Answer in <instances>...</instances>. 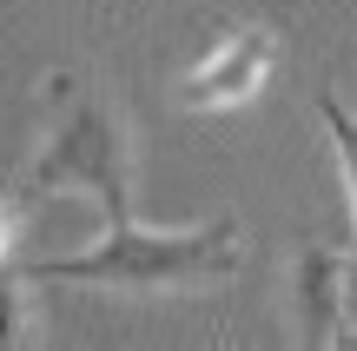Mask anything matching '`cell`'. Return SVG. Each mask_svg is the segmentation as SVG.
Returning <instances> with one entry per match:
<instances>
[{
	"label": "cell",
	"mask_w": 357,
	"mask_h": 351,
	"mask_svg": "<svg viewBox=\"0 0 357 351\" xmlns=\"http://www.w3.org/2000/svg\"><path fill=\"white\" fill-rule=\"evenodd\" d=\"M344 265L351 252L337 246H298L291 265H284V318H291V338L324 351V345H344Z\"/></svg>",
	"instance_id": "cell-4"
},
{
	"label": "cell",
	"mask_w": 357,
	"mask_h": 351,
	"mask_svg": "<svg viewBox=\"0 0 357 351\" xmlns=\"http://www.w3.org/2000/svg\"><path fill=\"white\" fill-rule=\"evenodd\" d=\"M20 225H26V206H20L13 193H0V259L20 246Z\"/></svg>",
	"instance_id": "cell-7"
},
{
	"label": "cell",
	"mask_w": 357,
	"mask_h": 351,
	"mask_svg": "<svg viewBox=\"0 0 357 351\" xmlns=\"http://www.w3.org/2000/svg\"><path fill=\"white\" fill-rule=\"evenodd\" d=\"M318 119L324 133H331V159H337V186H344V206H351V232H357V113L337 93H324L318 100Z\"/></svg>",
	"instance_id": "cell-5"
},
{
	"label": "cell",
	"mask_w": 357,
	"mask_h": 351,
	"mask_svg": "<svg viewBox=\"0 0 357 351\" xmlns=\"http://www.w3.org/2000/svg\"><path fill=\"white\" fill-rule=\"evenodd\" d=\"M26 212L47 199H93L100 219H132V193H139V146H132V119L100 80L79 73H47L40 87V119L33 146H26L20 179L7 186Z\"/></svg>",
	"instance_id": "cell-2"
},
{
	"label": "cell",
	"mask_w": 357,
	"mask_h": 351,
	"mask_svg": "<svg viewBox=\"0 0 357 351\" xmlns=\"http://www.w3.org/2000/svg\"><path fill=\"white\" fill-rule=\"evenodd\" d=\"M278 27L265 13H245V20H225L212 40H205L199 60L178 66L172 80V106L178 113H231V106H252L258 93L278 73Z\"/></svg>",
	"instance_id": "cell-3"
},
{
	"label": "cell",
	"mask_w": 357,
	"mask_h": 351,
	"mask_svg": "<svg viewBox=\"0 0 357 351\" xmlns=\"http://www.w3.org/2000/svg\"><path fill=\"white\" fill-rule=\"evenodd\" d=\"M33 285H66V292H113V299H199L238 278L245 265V232L238 219H199V225H146L113 219L93 246L79 252H33L20 259Z\"/></svg>",
	"instance_id": "cell-1"
},
{
	"label": "cell",
	"mask_w": 357,
	"mask_h": 351,
	"mask_svg": "<svg viewBox=\"0 0 357 351\" xmlns=\"http://www.w3.org/2000/svg\"><path fill=\"white\" fill-rule=\"evenodd\" d=\"M344 325H351V338H357V259L344 265Z\"/></svg>",
	"instance_id": "cell-8"
},
{
	"label": "cell",
	"mask_w": 357,
	"mask_h": 351,
	"mask_svg": "<svg viewBox=\"0 0 357 351\" xmlns=\"http://www.w3.org/2000/svg\"><path fill=\"white\" fill-rule=\"evenodd\" d=\"M33 278H26V265H20V246L0 259V345H26L33 338Z\"/></svg>",
	"instance_id": "cell-6"
}]
</instances>
